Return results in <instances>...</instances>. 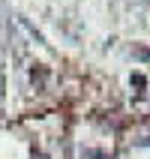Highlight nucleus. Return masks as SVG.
<instances>
[{
  "label": "nucleus",
  "instance_id": "1",
  "mask_svg": "<svg viewBox=\"0 0 150 159\" xmlns=\"http://www.w3.org/2000/svg\"><path fill=\"white\" fill-rule=\"evenodd\" d=\"M3 96H6V72L0 66V102H3Z\"/></svg>",
  "mask_w": 150,
  "mask_h": 159
}]
</instances>
